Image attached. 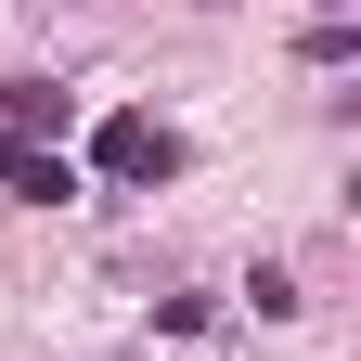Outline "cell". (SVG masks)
<instances>
[{
	"mask_svg": "<svg viewBox=\"0 0 361 361\" xmlns=\"http://www.w3.org/2000/svg\"><path fill=\"white\" fill-rule=\"evenodd\" d=\"M104 168H116V180H168V168H180V142H168L155 116H116V129H104Z\"/></svg>",
	"mask_w": 361,
	"mask_h": 361,
	"instance_id": "1",
	"label": "cell"
},
{
	"mask_svg": "<svg viewBox=\"0 0 361 361\" xmlns=\"http://www.w3.org/2000/svg\"><path fill=\"white\" fill-rule=\"evenodd\" d=\"M13 194H26V207H65V194H78V168H65V155H39V142H13Z\"/></svg>",
	"mask_w": 361,
	"mask_h": 361,
	"instance_id": "2",
	"label": "cell"
},
{
	"mask_svg": "<svg viewBox=\"0 0 361 361\" xmlns=\"http://www.w3.org/2000/svg\"><path fill=\"white\" fill-rule=\"evenodd\" d=\"M0 129H13V142H39V129H65V90H52V78H26L13 104H0Z\"/></svg>",
	"mask_w": 361,
	"mask_h": 361,
	"instance_id": "3",
	"label": "cell"
}]
</instances>
